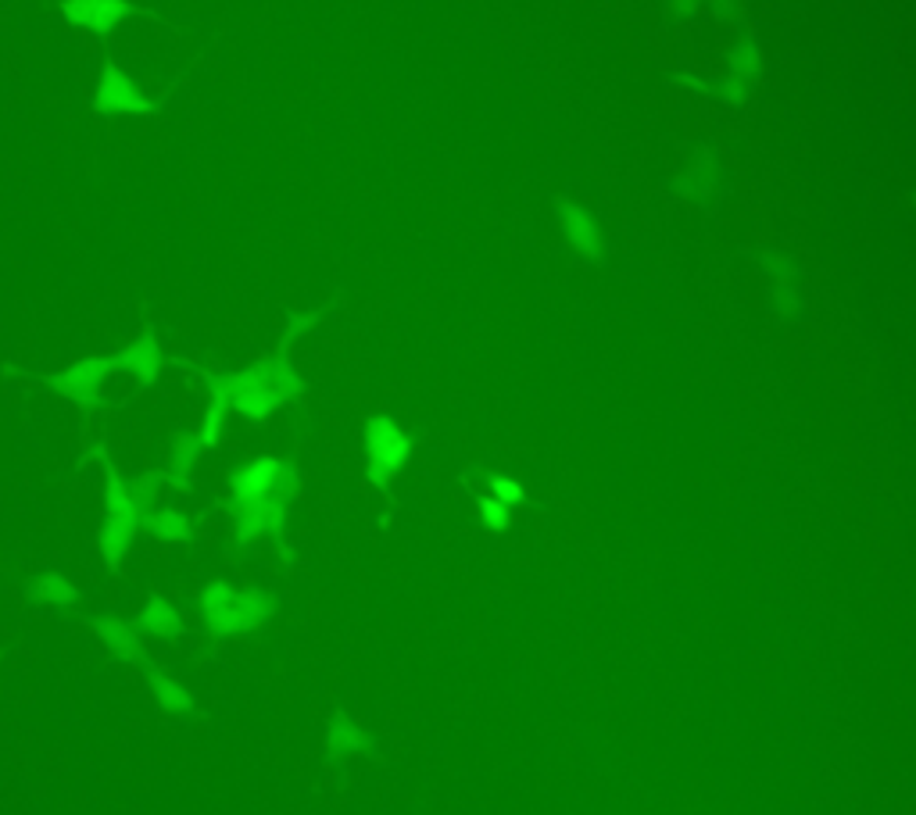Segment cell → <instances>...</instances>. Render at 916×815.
I'll list each match as a JSON object with an SVG mask.
<instances>
[{"mask_svg": "<svg viewBox=\"0 0 916 815\" xmlns=\"http://www.w3.org/2000/svg\"><path fill=\"white\" fill-rule=\"evenodd\" d=\"M218 383H223L229 408L240 411L243 419H258V422L305 394V380L294 372L287 355H269L258 365L240 369Z\"/></svg>", "mask_w": 916, "mask_h": 815, "instance_id": "cell-1", "label": "cell"}, {"mask_svg": "<svg viewBox=\"0 0 916 815\" xmlns=\"http://www.w3.org/2000/svg\"><path fill=\"white\" fill-rule=\"evenodd\" d=\"M201 612L215 637H243L269 623L273 608L258 590H237L226 584H209L201 590Z\"/></svg>", "mask_w": 916, "mask_h": 815, "instance_id": "cell-2", "label": "cell"}, {"mask_svg": "<svg viewBox=\"0 0 916 815\" xmlns=\"http://www.w3.org/2000/svg\"><path fill=\"white\" fill-rule=\"evenodd\" d=\"M105 529H100V559L108 562V568H119L129 543H133L136 529L144 526V501H140L129 483H122V476L115 472V465H108V487H105Z\"/></svg>", "mask_w": 916, "mask_h": 815, "instance_id": "cell-3", "label": "cell"}, {"mask_svg": "<svg viewBox=\"0 0 916 815\" xmlns=\"http://www.w3.org/2000/svg\"><path fill=\"white\" fill-rule=\"evenodd\" d=\"M408 458H412L408 436L397 430L386 416H372L366 422V476H369V483L386 494V487H391L394 476L405 469Z\"/></svg>", "mask_w": 916, "mask_h": 815, "instance_id": "cell-4", "label": "cell"}, {"mask_svg": "<svg viewBox=\"0 0 916 815\" xmlns=\"http://www.w3.org/2000/svg\"><path fill=\"white\" fill-rule=\"evenodd\" d=\"M298 487H301V476L294 465L279 462L273 455H258L254 462H248L243 469L234 472V480H229V504H248L265 494L294 498Z\"/></svg>", "mask_w": 916, "mask_h": 815, "instance_id": "cell-5", "label": "cell"}, {"mask_svg": "<svg viewBox=\"0 0 916 815\" xmlns=\"http://www.w3.org/2000/svg\"><path fill=\"white\" fill-rule=\"evenodd\" d=\"M111 372H119L115 358H80V361H72L61 376L50 380V386H55L61 397L75 400V405L94 408V405H100V386H105Z\"/></svg>", "mask_w": 916, "mask_h": 815, "instance_id": "cell-6", "label": "cell"}, {"mask_svg": "<svg viewBox=\"0 0 916 815\" xmlns=\"http://www.w3.org/2000/svg\"><path fill=\"white\" fill-rule=\"evenodd\" d=\"M287 501L283 494H265L248 504H234V519H237V540L248 543L262 534L279 537L283 526H287Z\"/></svg>", "mask_w": 916, "mask_h": 815, "instance_id": "cell-7", "label": "cell"}, {"mask_svg": "<svg viewBox=\"0 0 916 815\" xmlns=\"http://www.w3.org/2000/svg\"><path fill=\"white\" fill-rule=\"evenodd\" d=\"M94 108L100 115H151L154 111L151 100L140 94L133 80H129L122 69H115V64H105V72H100Z\"/></svg>", "mask_w": 916, "mask_h": 815, "instance_id": "cell-8", "label": "cell"}, {"mask_svg": "<svg viewBox=\"0 0 916 815\" xmlns=\"http://www.w3.org/2000/svg\"><path fill=\"white\" fill-rule=\"evenodd\" d=\"M61 15L90 33H111L122 19L133 15L129 0H64Z\"/></svg>", "mask_w": 916, "mask_h": 815, "instance_id": "cell-9", "label": "cell"}, {"mask_svg": "<svg viewBox=\"0 0 916 815\" xmlns=\"http://www.w3.org/2000/svg\"><path fill=\"white\" fill-rule=\"evenodd\" d=\"M559 215H562V226H566V237H570L573 248L591 257V262H598L602 257V229L595 223V215L584 212L580 204L573 201H562L559 204Z\"/></svg>", "mask_w": 916, "mask_h": 815, "instance_id": "cell-10", "label": "cell"}, {"mask_svg": "<svg viewBox=\"0 0 916 815\" xmlns=\"http://www.w3.org/2000/svg\"><path fill=\"white\" fill-rule=\"evenodd\" d=\"M115 365L126 369V372H133L140 383H154V380H158L162 376V347H158V340H154V333L136 336V340L129 344L119 358H115Z\"/></svg>", "mask_w": 916, "mask_h": 815, "instance_id": "cell-11", "label": "cell"}, {"mask_svg": "<svg viewBox=\"0 0 916 815\" xmlns=\"http://www.w3.org/2000/svg\"><path fill=\"white\" fill-rule=\"evenodd\" d=\"M94 633L108 644V648H111L115 655L126 658V662L144 666V658H147V655H144V644H140L136 630L129 626V623H122V619H97Z\"/></svg>", "mask_w": 916, "mask_h": 815, "instance_id": "cell-12", "label": "cell"}, {"mask_svg": "<svg viewBox=\"0 0 916 815\" xmlns=\"http://www.w3.org/2000/svg\"><path fill=\"white\" fill-rule=\"evenodd\" d=\"M144 526L158 540H169V543H187L193 537L190 519H187L183 512H176V508H158V512L144 515Z\"/></svg>", "mask_w": 916, "mask_h": 815, "instance_id": "cell-13", "label": "cell"}, {"mask_svg": "<svg viewBox=\"0 0 916 815\" xmlns=\"http://www.w3.org/2000/svg\"><path fill=\"white\" fill-rule=\"evenodd\" d=\"M33 598L44 601V604L72 608V604H80V590H75L61 573H47V576H40V579L33 584Z\"/></svg>", "mask_w": 916, "mask_h": 815, "instance_id": "cell-14", "label": "cell"}, {"mask_svg": "<svg viewBox=\"0 0 916 815\" xmlns=\"http://www.w3.org/2000/svg\"><path fill=\"white\" fill-rule=\"evenodd\" d=\"M326 747H330V752H337V755L362 752V747H366V736H362V730H358L355 719L333 716V719H330V730H326Z\"/></svg>", "mask_w": 916, "mask_h": 815, "instance_id": "cell-15", "label": "cell"}, {"mask_svg": "<svg viewBox=\"0 0 916 815\" xmlns=\"http://www.w3.org/2000/svg\"><path fill=\"white\" fill-rule=\"evenodd\" d=\"M140 626L154 637H173L179 630V615L173 612V604H165L162 598H147L144 612H140Z\"/></svg>", "mask_w": 916, "mask_h": 815, "instance_id": "cell-16", "label": "cell"}, {"mask_svg": "<svg viewBox=\"0 0 916 815\" xmlns=\"http://www.w3.org/2000/svg\"><path fill=\"white\" fill-rule=\"evenodd\" d=\"M193 455H198V436H179L176 440V451H173V465H169V472L158 476V480H169L173 487L179 490H190V465H193Z\"/></svg>", "mask_w": 916, "mask_h": 815, "instance_id": "cell-17", "label": "cell"}, {"mask_svg": "<svg viewBox=\"0 0 916 815\" xmlns=\"http://www.w3.org/2000/svg\"><path fill=\"white\" fill-rule=\"evenodd\" d=\"M226 408H229V400H226L223 383H215V386H212V405H209V411H204V422H201V436H198V444H204V447H215V444H218V430H223Z\"/></svg>", "mask_w": 916, "mask_h": 815, "instance_id": "cell-18", "label": "cell"}, {"mask_svg": "<svg viewBox=\"0 0 916 815\" xmlns=\"http://www.w3.org/2000/svg\"><path fill=\"white\" fill-rule=\"evenodd\" d=\"M154 694H158V705L165 711H176V716H187V711H193V702H190V694L179 687L176 680H169L165 672H154Z\"/></svg>", "mask_w": 916, "mask_h": 815, "instance_id": "cell-19", "label": "cell"}, {"mask_svg": "<svg viewBox=\"0 0 916 815\" xmlns=\"http://www.w3.org/2000/svg\"><path fill=\"white\" fill-rule=\"evenodd\" d=\"M756 64H759L756 50L741 44V47H738V55H734V69H730V89H734V97H738V100L748 94V89H752Z\"/></svg>", "mask_w": 916, "mask_h": 815, "instance_id": "cell-20", "label": "cell"}, {"mask_svg": "<svg viewBox=\"0 0 916 815\" xmlns=\"http://www.w3.org/2000/svg\"><path fill=\"white\" fill-rule=\"evenodd\" d=\"M476 508H480V519L490 529H498V534H505V529L512 526V515H509V508L498 498H480V501H476Z\"/></svg>", "mask_w": 916, "mask_h": 815, "instance_id": "cell-21", "label": "cell"}, {"mask_svg": "<svg viewBox=\"0 0 916 815\" xmlns=\"http://www.w3.org/2000/svg\"><path fill=\"white\" fill-rule=\"evenodd\" d=\"M490 490H495V498L505 504H523L526 501V490L515 483V480H509V476H490Z\"/></svg>", "mask_w": 916, "mask_h": 815, "instance_id": "cell-22", "label": "cell"}]
</instances>
